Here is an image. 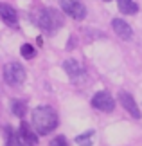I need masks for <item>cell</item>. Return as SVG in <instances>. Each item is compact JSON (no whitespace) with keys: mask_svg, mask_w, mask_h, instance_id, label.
Instances as JSON below:
<instances>
[{"mask_svg":"<svg viewBox=\"0 0 142 146\" xmlns=\"http://www.w3.org/2000/svg\"><path fill=\"white\" fill-rule=\"evenodd\" d=\"M4 80L7 85H13V87L22 85L25 81V69L16 61H11L4 67Z\"/></svg>","mask_w":142,"mask_h":146,"instance_id":"obj_4","label":"cell"},{"mask_svg":"<svg viewBox=\"0 0 142 146\" xmlns=\"http://www.w3.org/2000/svg\"><path fill=\"white\" fill-rule=\"evenodd\" d=\"M50 146H69V143H67L65 135H58V137H54L52 141H50Z\"/></svg>","mask_w":142,"mask_h":146,"instance_id":"obj_15","label":"cell"},{"mask_svg":"<svg viewBox=\"0 0 142 146\" xmlns=\"http://www.w3.org/2000/svg\"><path fill=\"white\" fill-rule=\"evenodd\" d=\"M63 69H65L67 74H69L70 80H77V78H81L85 74V69L81 67V63L76 61V60H67L63 63Z\"/></svg>","mask_w":142,"mask_h":146,"instance_id":"obj_10","label":"cell"},{"mask_svg":"<svg viewBox=\"0 0 142 146\" xmlns=\"http://www.w3.org/2000/svg\"><path fill=\"white\" fill-rule=\"evenodd\" d=\"M117 5L122 15H135L139 11V5L133 0H117Z\"/></svg>","mask_w":142,"mask_h":146,"instance_id":"obj_11","label":"cell"},{"mask_svg":"<svg viewBox=\"0 0 142 146\" xmlns=\"http://www.w3.org/2000/svg\"><path fill=\"white\" fill-rule=\"evenodd\" d=\"M11 112H13L15 115H18V117H24L25 112H27V105L24 101H20V99H15L13 103H11Z\"/></svg>","mask_w":142,"mask_h":146,"instance_id":"obj_12","label":"cell"},{"mask_svg":"<svg viewBox=\"0 0 142 146\" xmlns=\"http://www.w3.org/2000/svg\"><path fill=\"white\" fill-rule=\"evenodd\" d=\"M92 106L97 108V110H101V112H113V108H115V101H113V98L108 92L101 90L97 94H94Z\"/></svg>","mask_w":142,"mask_h":146,"instance_id":"obj_6","label":"cell"},{"mask_svg":"<svg viewBox=\"0 0 142 146\" xmlns=\"http://www.w3.org/2000/svg\"><path fill=\"white\" fill-rule=\"evenodd\" d=\"M20 54L24 56V58H27V60H31L32 56H34V47H32L31 43H24V45L20 47Z\"/></svg>","mask_w":142,"mask_h":146,"instance_id":"obj_14","label":"cell"},{"mask_svg":"<svg viewBox=\"0 0 142 146\" xmlns=\"http://www.w3.org/2000/svg\"><path fill=\"white\" fill-rule=\"evenodd\" d=\"M112 27H113V31H115V35L119 38H122V40H131L133 31H131V27H129V24H126L122 18H113Z\"/></svg>","mask_w":142,"mask_h":146,"instance_id":"obj_9","label":"cell"},{"mask_svg":"<svg viewBox=\"0 0 142 146\" xmlns=\"http://www.w3.org/2000/svg\"><path fill=\"white\" fill-rule=\"evenodd\" d=\"M0 18H2L7 25H11V27L18 25V13H16V9L13 7V5H9V4L0 2Z\"/></svg>","mask_w":142,"mask_h":146,"instance_id":"obj_8","label":"cell"},{"mask_svg":"<svg viewBox=\"0 0 142 146\" xmlns=\"http://www.w3.org/2000/svg\"><path fill=\"white\" fill-rule=\"evenodd\" d=\"M92 137H94V130H88V132L81 133V135H77L76 143L79 146H92Z\"/></svg>","mask_w":142,"mask_h":146,"instance_id":"obj_13","label":"cell"},{"mask_svg":"<svg viewBox=\"0 0 142 146\" xmlns=\"http://www.w3.org/2000/svg\"><path fill=\"white\" fill-rule=\"evenodd\" d=\"M104 2H110V0H104Z\"/></svg>","mask_w":142,"mask_h":146,"instance_id":"obj_16","label":"cell"},{"mask_svg":"<svg viewBox=\"0 0 142 146\" xmlns=\"http://www.w3.org/2000/svg\"><path fill=\"white\" fill-rule=\"evenodd\" d=\"M38 25H40V29H43L45 33L54 35V33L63 25V16L59 15V11H56L52 7H47V9L42 11V15H40Z\"/></svg>","mask_w":142,"mask_h":146,"instance_id":"obj_3","label":"cell"},{"mask_svg":"<svg viewBox=\"0 0 142 146\" xmlns=\"http://www.w3.org/2000/svg\"><path fill=\"white\" fill-rule=\"evenodd\" d=\"M5 135H7V146H34L38 137L36 133L31 130V126L24 121L18 130H11L5 128Z\"/></svg>","mask_w":142,"mask_h":146,"instance_id":"obj_2","label":"cell"},{"mask_svg":"<svg viewBox=\"0 0 142 146\" xmlns=\"http://www.w3.org/2000/svg\"><path fill=\"white\" fill-rule=\"evenodd\" d=\"M58 126V114L52 106L42 105L32 110V128L38 135H47Z\"/></svg>","mask_w":142,"mask_h":146,"instance_id":"obj_1","label":"cell"},{"mask_svg":"<svg viewBox=\"0 0 142 146\" xmlns=\"http://www.w3.org/2000/svg\"><path fill=\"white\" fill-rule=\"evenodd\" d=\"M59 5L65 15L72 16L74 20H83L87 16V7L79 0H59Z\"/></svg>","mask_w":142,"mask_h":146,"instance_id":"obj_5","label":"cell"},{"mask_svg":"<svg viewBox=\"0 0 142 146\" xmlns=\"http://www.w3.org/2000/svg\"><path fill=\"white\" fill-rule=\"evenodd\" d=\"M119 101H121V105L124 106V110L128 112L131 117H135V119H140V110H139V105L135 103V99L131 94H128V92H124L121 90L119 92Z\"/></svg>","mask_w":142,"mask_h":146,"instance_id":"obj_7","label":"cell"}]
</instances>
